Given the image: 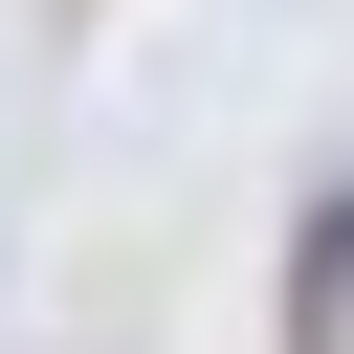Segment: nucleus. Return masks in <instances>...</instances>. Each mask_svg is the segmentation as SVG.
I'll return each instance as SVG.
<instances>
[{"mask_svg":"<svg viewBox=\"0 0 354 354\" xmlns=\"http://www.w3.org/2000/svg\"><path fill=\"white\" fill-rule=\"evenodd\" d=\"M288 354H354V177L310 199V266H288Z\"/></svg>","mask_w":354,"mask_h":354,"instance_id":"f257e3e1","label":"nucleus"}]
</instances>
